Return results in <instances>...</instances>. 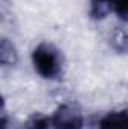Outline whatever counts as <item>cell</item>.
<instances>
[{"label":"cell","mask_w":128,"mask_h":129,"mask_svg":"<svg viewBox=\"0 0 128 129\" xmlns=\"http://www.w3.org/2000/svg\"><path fill=\"white\" fill-rule=\"evenodd\" d=\"M35 71L45 80H56L62 75L60 53L50 44H39L32 53Z\"/></svg>","instance_id":"obj_1"},{"label":"cell","mask_w":128,"mask_h":129,"mask_svg":"<svg viewBox=\"0 0 128 129\" xmlns=\"http://www.w3.org/2000/svg\"><path fill=\"white\" fill-rule=\"evenodd\" d=\"M53 129H83L84 119L80 110L71 105H60L51 117Z\"/></svg>","instance_id":"obj_2"},{"label":"cell","mask_w":128,"mask_h":129,"mask_svg":"<svg viewBox=\"0 0 128 129\" xmlns=\"http://www.w3.org/2000/svg\"><path fill=\"white\" fill-rule=\"evenodd\" d=\"M99 129H128V108L112 111L99 120Z\"/></svg>","instance_id":"obj_3"},{"label":"cell","mask_w":128,"mask_h":129,"mask_svg":"<svg viewBox=\"0 0 128 129\" xmlns=\"http://www.w3.org/2000/svg\"><path fill=\"white\" fill-rule=\"evenodd\" d=\"M109 44L115 53L128 54V32L122 27H115L110 33Z\"/></svg>","instance_id":"obj_4"},{"label":"cell","mask_w":128,"mask_h":129,"mask_svg":"<svg viewBox=\"0 0 128 129\" xmlns=\"http://www.w3.org/2000/svg\"><path fill=\"white\" fill-rule=\"evenodd\" d=\"M0 62L3 66H14L18 62L17 48L6 38H2V41H0Z\"/></svg>","instance_id":"obj_5"},{"label":"cell","mask_w":128,"mask_h":129,"mask_svg":"<svg viewBox=\"0 0 128 129\" xmlns=\"http://www.w3.org/2000/svg\"><path fill=\"white\" fill-rule=\"evenodd\" d=\"M116 0H91V17L94 20H104L112 11H115Z\"/></svg>","instance_id":"obj_6"},{"label":"cell","mask_w":128,"mask_h":129,"mask_svg":"<svg viewBox=\"0 0 128 129\" xmlns=\"http://www.w3.org/2000/svg\"><path fill=\"white\" fill-rule=\"evenodd\" d=\"M24 129H53L51 119L42 113H33L26 120Z\"/></svg>","instance_id":"obj_7"},{"label":"cell","mask_w":128,"mask_h":129,"mask_svg":"<svg viewBox=\"0 0 128 129\" xmlns=\"http://www.w3.org/2000/svg\"><path fill=\"white\" fill-rule=\"evenodd\" d=\"M0 129H20V126L17 125V122L11 117V116H8V111H6V108H5V105H3V108H2V119H0Z\"/></svg>","instance_id":"obj_8"},{"label":"cell","mask_w":128,"mask_h":129,"mask_svg":"<svg viewBox=\"0 0 128 129\" xmlns=\"http://www.w3.org/2000/svg\"><path fill=\"white\" fill-rule=\"evenodd\" d=\"M115 12L124 23H128V0H116Z\"/></svg>","instance_id":"obj_9"}]
</instances>
